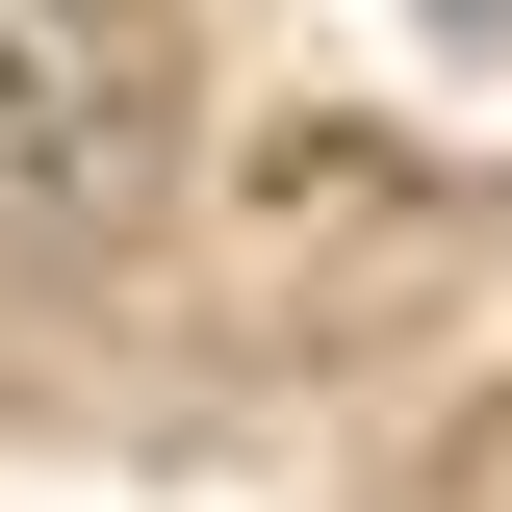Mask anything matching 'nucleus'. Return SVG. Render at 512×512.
Returning <instances> with one entry per match:
<instances>
[]
</instances>
